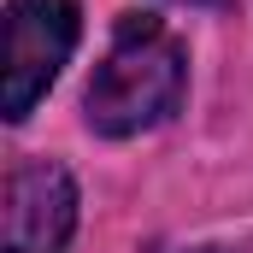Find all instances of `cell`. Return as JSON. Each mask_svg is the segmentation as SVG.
<instances>
[{
    "label": "cell",
    "mask_w": 253,
    "mask_h": 253,
    "mask_svg": "<svg viewBox=\"0 0 253 253\" xmlns=\"http://www.w3.org/2000/svg\"><path fill=\"white\" fill-rule=\"evenodd\" d=\"M189 83V59L183 47L159 30L153 12H124L112 53L100 59L94 83H88V124L100 135H141L159 118L177 112Z\"/></svg>",
    "instance_id": "obj_1"
},
{
    "label": "cell",
    "mask_w": 253,
    "mask_h": 253,
    "mask_svg": "<svg viewBox=\"0 0 253 253\" xmlns=\"http://www.w3.org/2000/svg\"><path fill=\"white\" fill-rule=\"evenodd\" d=\"M194 253H230V248H194Z\"/></svg>",
    "instance_id": "obj_4"
},
{
    "label": "cell",
    "mask_w": 253,
    "mask_h": 253,
    "mask_svg": "<svg viewBox=\"0 0 253 253\" xmlns=\"http://www.w3.org/2000/svg\"><path fill=\"white\" fill-rule=\"evenodd\" d=\"M77 47V0H6V118H30V106L53 88Z\"/></svg>",
    "instance_id": "obj_2"
},
{
    "label": "cell",
    "mask_w": 253,
    "mask_h": 253,
    "mask_svg": "<svg viewBox=\"0 0 253 253\" xmlns=\"http://www.w3.org/2000/svg\"><path fill=\"white\" fill-rule=\"evenodd\" d=\"M77 230V183L53 159H30L6 183V248L0 253H65Z\"/></svg>",
    "instance_id": "obj_3"
}]
</instances>
